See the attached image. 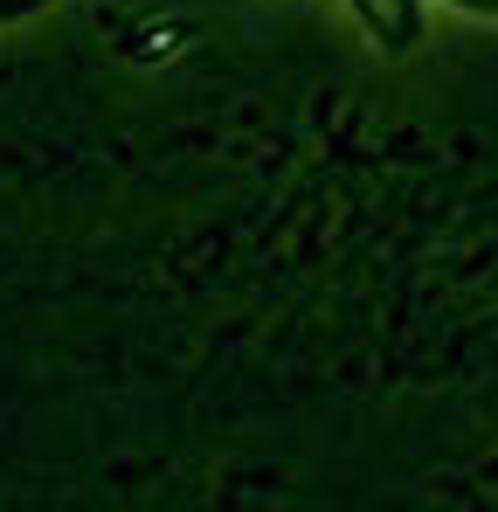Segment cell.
Returning <instances> with one entry per match:
<instances>
[{
	"label": "cell",
	"instance_id": "6da1fadb",
	"mask_svg": "<svg viewBox=\"0 0 498 512\" xmlns=\"http://www.w3.org/2000/svg\"><path fill=\"white\" fill-rule=\"evenodd\" d=\"M353 14L381 49H409L422 35V0H353Z\"/></svg>",
	"mask_w": 498,
	"mask_h": 512
},
{
	"label": "cell",
	"instance_id": "7a4b0ae2",
	"mask_svg": "<svg viewBox=\"0 0 498 512\" xmlns=\"http://www.w3.org/2000/svg\"><path fill=\"white\" fill-rule=\"evenodd\" d=\"M42 0H0V21H14V14H35Z\"/></svg>",
	"mask_w": 498,
	"mask_h": 512
},
{
	"label": "cell",
	"instance_id": "3957f363",
	"mask_svg": "<svg viewBox=\"0 0 498 512\" xmlns=\"http://www.w3.org/2000/svg\"><path fill=\"white\" fill-rule=\"evenodd\" d=\"M457 7H471V14H498V0H457Z\"/></svg>",
	"mask_w": 498,
	"mask_h": 512
}]
</instances>
